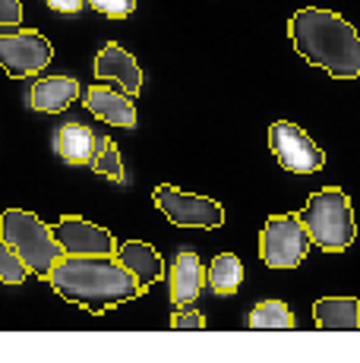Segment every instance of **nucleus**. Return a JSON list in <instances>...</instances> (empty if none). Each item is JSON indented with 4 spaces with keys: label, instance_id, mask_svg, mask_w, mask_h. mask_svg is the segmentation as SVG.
I'll use <instances>...</instances> for the list:
<instances>
[{
    "label": "nucleus",
    "instance_id": "f257e3e1",
    "mask_svg": "<svg viewBox=\"0 0 360 363\" xmlns=\"http://www.w3.org/2000/svg\"><path fill=\"white\" fill-rule=\"evenodd\" d=\"M45 281L57 291L67 303L101 316L105 310L136 300L142 294L136 275L117 256H70L64 253L51 265Z\"/></svg>",
    "mask_w": 360,
    "mask_h": 363
},
{
    "label": "nucleus",
    "instance_id": "f03ea898",
    "mask_svg": "<svg viewBox=\"0 0 360 363\" xmlns=\"http://www.w3.org/2000/svg\"><path fill=\"white\" fill-rule=\"evenodd\" d=\"M288 35L294 51L307 64L325 69L332 79L360 76V35L342 13L322 6H303L291 16Z\"/></svg>",
    "mask_w": 360,
    "mask_h": 363
},
{
    "label": "nucleus",
    "instance_id": "7ed1b4c3",
    "mask_svg": "<svg viewBox=\"0 0 360 363\" xmlns=\"http://www.w3.org/2000/svg\"><path fill=\"white\" fill-rule=\"evenodd\" d=\"M297 215H300L303 228H307L310 243L325 250V253H342L357 237L354 208H351L348 193L338 190V186L316 190L313 196L307 199V208Z\"/></svg>",
    "mask_w": 360,
    "mask_h": 363
},
{
    "label": "nucleus",
    "instance_id": "20e7f679",
    "mask_svg": "<svg viewBox=\"0 0 360 363\" xmlns=\"http://www.w3.org/2000/svg\"><path fill=\"white\" fill-rule=\"evenodd\" d=\"M0 240L10 243L23 262L29 265L32 275L45 278L51 265L64 256L60 243L54 240V231L38 218V215L26 212V208H6L0 212Z\"/></svg>",
    "mask_w": 360,
    "mask_h": 363
},
{
    "label": "nucleus",
    "instance_id": "39448f33",
    "mask_svg": "<svg viewBox=\"0 0 360 363\" xmlns=\"http://www.w3.org/2000/svg\"><path fill=\"white\" fill-rule=\"evenodd\" d=\"M310 234L300 215H272L259 234V259L269 269H297L310 253Z\"/></svg>",
    "mask_w": 360,
    "mask_h": 363
},
{
    "label": "nucleus",
    "instance_id": "423d86ee",
    "mask_svg": "<svg viewBox=\"0 0 360 363\" xmlns=\"http://www.w3.org/2000/svg\"><path fill=\"white\" fill-rule=\"evenodd\" d=\"M51 64V41L35 29H0V69L13 79L35 76Z\"/></svg>",
    "mask_w": 360,
    "mask_h": 363
},
{
    "label": "nucleus",
    "instance_id": "0eeeda50",
    "mask_svg": "<svg viewBox=\"0 0 360 363\" xmlns=\"http://www.w3.org/2000/svg\"><path fill=\"white\" fill-rule=\"evenodd\" d=\"M152 199L164 212V218L177 228H221L225 225V208L215 199L196 196V193H180L171 184L155 186Z\"/></svg>",
    "mask_w": 360,
    "mask_h": 363
},
{
    "label": "nucleus",
    "instance_id": "6e6552de",
    "mask_svg": "<svg viewBox=\"0 0 360 363\" xmlns=\"http://www.w3.org/2000/svg\"><path fill=\"white\" fill-rule=\"evenodd\" d=\"M269 149H272L275 162L291 174H316L325 164L320 145L297 123H288V121H279L269 127Z\"/></svg>",
    "mask_w": 360,
    "mask_h": 363
},
{
    "label": "nucleus",
    "instance_id": "1a4fd4ad",
    "mask_svg": "<svg viewBox=\"0 0 360 363\" xmlns=\"http://www.w3.org/2000/svg\"><path fill=\"white\" fill-rule=\"evenodd\" d=\"M51 231H54V240L60 243V250L70 256H114L117 250L111 231L92 225L86 218H76V215H64Z\"/></svg>",
    "mask_w": 360,
    "mask_h": 363
},
{
    "label": "nucleus",
    "instance_id": "9d476101",
    "mask_svg": "<svg viewBox=\"0 0 360 363\" xmlns=\"http://www.w3.org/2000/svg\"><path fill=\"white\" fill-rule=\"evenodd\" d=\"M95 76L105 82H117L130 99L142 92V69L136 64L133 54L127 48H120L117 41H108L99 51V57H95Z\"/></svg>",
    "mask_w": 360,
    "mask_h": 363
},
{
    "label": "nucleus",
    "instance_id": "9b49d317",
    "mask_svg": "<svg viewBox=\"0 0 360 363\" xmlns=\"http://www.w3.org/2000/svg\"><path fill=\"white\" fill-rule=\"evenodd\" d=\"M82 104H86L89 114L105 121V123L127 127V130L136 127V108H133V99H130L127 92H114V89H108V86H89Z\"/></svg>",
    "mask_w": 360,
    "mask_h": 363
},
{
    "label": "nucleus",
    "instance_id": "f8f14e48",
    "mask_svg": "<svg viewBox=\"0 0 360 363\" xmlns=\"http://www.w3.org/2000/svg\"><path fill=\"white\" fill-rule=\"evenodd\" d=\"M95 149H99V136L92 133V127L79 121H67L60 123L57 133H54V152L64 164L82 167V164H92Z\"/></svg>",
    "mask_w": 360,
    "mask_h": 363
},
{
    "label": "nucleus",
    "instance_id": "ddd939ff",
    "mask_svg": "<svg viewBox=\"0 0 360 363\" xmlns=\"http://www.w3.org/2000/svg\"><path fill=\"white\" fill-rule=\"evenodd\" d=\"M79 99V79L76 76H41L29 92V104L38 114H60Z\"/></svg>",
    "mask_w": 360,
    "mask_h": 363
},
{
    "label": "nucleus",
    "instance_id": "4468645a",
    "mask_svg": "<svg viewBox=\"0 0 360 363\" xmlns=\"http://www.w3.org/2000/svg\"><path fill=\"white\" fill-rule=\"evenodd\" d=\"M114 256L136 275V281H140L142 294H145V291H149L155 281H162V278H164V259H162V253H158L155 247H149V243H142V240H127V243H120V247L114 250Z\"/></svg>",
    "mask_w": 360,
    "mask_h": 363
},
{
    "label": "nucleus",
    "instance_id": "2eb2a0df",
    "mask_svg": "<svg viewBox=\"0 0 360 363\" xmlns=\"http://www.w3.org/2000/svg\"><path fill=\"white\" fill-rule=\"evenodd\" d=\"M168 281H171V300H174V306H190L193 300L199 297L203 281H206V272H203V262H199V256L193 253V250H180L177 253Z\"/></svg>",
    "mask_w": 360,
    "mask_h": 363
},
{
    "label": "nucleus",
    "instance_id": "dca6fc26",
    "mask_svg": "<svg viewBox=\"0 0 360 363\" xmlns=\"http://www.w3.org/2000/svg\"><path fill=\"white\" fill-rule=\"evenodd\" d=\"M316 329L325 332H354L360 329V300L357 297H322L313 303Z\"/></svg>",
    "mask_w": 360,
    "mask_h": 363
},
{
    "label": "nucleus",
    "instance_id": "f3484780",
    "mask_svg": "<svg viewBox=\"0 0 360 363\" xmlns=\"http://www.w3.org/2000/svg\"><path fill=\"white\" fill-rule=\"evenodd\" d=\"M240 284H244V262L234 253H218L209 265V288L218 297H231L240 291Z\"/></svg>",
    "mask_w": 360,
    "mask_h": 363
},
{
    "label": "nucleus",
    "instance_id": "a211bd4d",
    "mask_svg": "<svg viewBox=\"0 0 360 363\" xmlns=\"http://www.w3.org/2000/svg\"><path fill=\"white\" fill-rule=\"evenodd\" d=\"M247 325L250 329H294L297 319L285 300H262L250 310Z\"/></svg>",
    "mask_w": 360,
    "mask_h": 363
},
{
    "label": "nucleus",
    "instance_id": "6ab92c4d",
    "mask_svg": "<svg viewBox=\"0 0 360 363\" xmlns=\"http://www.w3.org/2000/svg\"><path fill=\"white\" fill-rule=\"evenodd\" d=\"M92 167H95V174H101V177L114 180V184H127V171H123V158H120V149H117V143H114V139L99 136V149H95Z\"/></svg>",
    "mask_w": 360,
    "mask_h": 363
},
{
    "label": "nucleus",
    "instance_id": "aec40b11",
    "mask_svg": "<svg viewBox=\"0 0 360 363\" xmlns=\"http://www.w3.org/2000/svg\"><path fill=\"white\" fill-rule=\"evenodd\" d=\"M29 275V265L23 262V256L0 240V284H23Z\"/></svg>",
    "mask_w": 360,
    "mask_h": 363
},
{
    "label": "nucleus",
    "instance_id": "412c9836",
    "mask_svg": "<svg viewBox=\"0 0 360 363\" xmlns=\"http://www.w3.org/2000/svg\"><path fill=\"white\" fill-rule=\"evenodd\" d=\"M86 4L108 19H127L136 10V0H86Z\"/></svg>",
    "mask_w": 360,
    "mask_h": 363
},
{
    "label": "nucleus",
    "instance_id": "4be33fe9",
    "mask_svg": "<svg viewBox=\"0 0 360 363\" xmlns=\"http://www.w3.org/2000/svg\"><path fill=\"white\" fill-rule=\"evenodd\" d=\"M171 329H206V316L199 310H193V303L190 306H177L174 310V316H171Z\"/></svg>",
    "mask_w": 360,
    "mask_h": 363
},
{
    "label": "nucleus",
    "instance_id": "5701e85b",
    "mask_svg": "<svg viewBox=\"0 0 360 363\" xmlns=\"http://www.w3.org/2000/svg\"><path fill=\"white\" fill-rule=\"evenodd\" d=\"M23 26V0H0V29Z\"/></svg>",
    "mask_w": 360,
    "mask_h": 363
},
{
    "label": "nucleus",
    "instance_id": "b1692460",
    "mask_svg": "<svg viewBox=\"0 0 360 363\" xmlns=\"http://www.w3.org/2000/svg\"><path fill=\"white\" fill-rule=\"evenodd\" d=\"M47 6H51L54 13H64V16H76V13L82 10V4L86 0H45Z\"/></svg>",
    "mask_w": 360,
    "mask_h": 363
}]
</instances>
